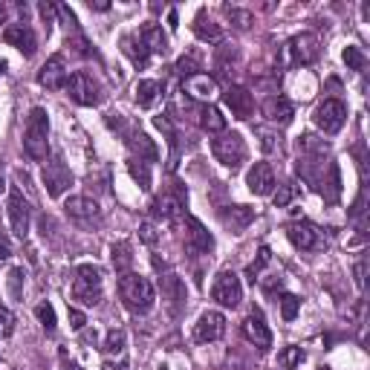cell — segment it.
<instances>
[{
	"instance_id": "44",
	"label": "cell",
	"mask_w": 370,
	"mask_h": 370,
	"mask_svg": "<svg viewBox=\"0 0 370 370\" xmlns=\"http://www.w3.org/2000/svg\"><path fill=\"white\" fill-rule=\"evenodd\" d=\"M160 238H162V235H160V231H157V226H153L151 220L139 226V240H142V243H148V246H157V243H160Z\"/></svg>"
},
{
	"instance_id": "53",
	"label": "cell",
	"mask_w": 370,
	"mask_h": 370,
	"mask_svg": "<svg viewBox=\"0 0 370 370\" xmlns=\"http://www.w3.org/2000/svg\"><path fill=\"white\" fill-rule=\"evenodd\" d=\"M90 9H95V12H107V9H110V3H105V0H99V3H93V0H90Z\"/></svg>"
},
{
	"instance_id": "23",
	"label": "cell",
	"mask_w": 370,
	"mask_h": 370,
	"mask_svg": "<svg viewBox=\"0 0 370 370\" xmlns=\"http://www.w3.org/2000/svg\"><path fill=\"white\" fill-rule=\"evenodd\" d=\"M255 220V211L246 208V206H229V208H220V223L226 229H231L235 235H240L243 229H249V223Z\"/></svg>"
},
{
	"instance_id": "10",
	"label": "cell",
	"mask_w": 370,
	"mask_h": 370,
	"mask_svg": "<svg viewBox=\"0 0 370 370\" xmlns=\"http://www.w3.org/2000/svg\"><path fill=\"white\" fill-rule=\"evenodd\" d=\"M41 180H44V188H47L49 197H61V194L72 185V171L67 168V162L61 157H52L41 171Z\"/></svg>"
},
{
	"instance_id": "30",
	"label": "cell",
	"mask_w": 370,
	"mask_h": 370,
	"mask_svg": "<svg viewBox=\"0 0 370 370\" xmlns=\"http://www.w3.org/2000/svg\"><path fill=\"white\" fill-rule=\"evenodd\" d=\"M200 125H203V130H208V133H223V130H226L223 113H220L217 107H214V105L200 107Z\"/></svg>"
},
{
	"instance_id": "6",
	"label": "cell",
	"mask_w": 370,
	"mask_h": 370,
	"mask_svg": "<svg viewBox=\"0 0 370 370\" xmlns=\"http://www.w3.org/2000/svg\"><path fill=\"white\" fill-rule=\"evenodd\" d=\"M64 211H67V217L75 226H82V229H99L102 220H105L99 203L90 200V197H70L64 203Z\"/></svg>"
},
{
	"instance_id": "41",
	"label": "cell",
	"mask_w": 370,
	"mask_h": 370,
	"mask_svg": "<svg viewBox=\"0 0 370 370\" xmlns=\"http://www.w3.org/2000/svg\"><path fill=\"white\" fill-rule=\"evenodd\" d=\"M35 316H38V321H41V327L47 330V333H52L55 330V309H52V304H38L35 307Z\"/></svg>"
},
{
	"instance_id": "25",
	"label": "cell",
	"mask_w": 370,
	"mask_h": 370,
	"mask_svg": "<svg viewBox=\"0 0 370 370\" xmlns=\"http://www.w3.org/2000/svg\"><path fill=\"white\" fill-rule=\"evenodd\" d=\"M162 295H165V301L171 307V313L177 316L183 309V304H185V284L177 275H165L162 278Z\"/></svg>"
},
{
	"instance_id": "26",
	"label": "cell",
	"mask_w": 370,
	"mask_h": 370,
	"mask_svg": "<svg viewBox=\"0 0 370 370\" xmlns=\"http://www.w3.org/2000/svg\"><path fill=\"white\" fill-rule=\"evenodd\" d=\"M263 116L275 125H286V122H292L295 110H292V105L286 99H281V95H272V99L263 102Z\"/></svg>"
},
{
	"instance_id": "17",
	"label": "cell",
	"mask_w": 370,
	"mask_h": 370,
	"mask_svg": "<svg viewBox=\"0 0 370 370\" xmlns=\"http://www.w3.org/2000/svg\"><path fill=\"white\" fill-rule=\"evenodd\" d=\"M67 64H64V55H52L49 61L38 70V84L47 87V90H61L67 87Z\"/></svg>"
},
{
	"instance_id": "9",
	"label": "cell",
	"mask_w": 370,
	"mask_h": 370,
	"mask_svg": "<svg viewBox=\"0 0 370 370\" xmlns=\"http://www.w3.org/2000/svg\"><path fill=\"white\" fill-rule=\"evenodd\" d=\"M6 208H9V220H12V231L17 238H26L29 235V223H32V206L29 200L21 194V188H9V200H6Z\"/></svg>"
},
{
	"instance_id": "27",
	"label": "cell",
	"mask_w": 370,
	"mask_h": 370,
	"mask_svg": "<svg viewBox=\"0 0 370 370\" xmlns=\"http://www.w3.org/2000/svg\"><path fill=\"white\" fill-rule=\"evenodd\" d=\"M139 38L145 41L148 52H153V55H165V52H168V35L162 32V26L148 24V26L139 32Z\"/></svg>"
},
{
	"instance_id": "55",
	"label": "cell",
	"mask_w": 370,
	"mask_h": 370,
	"mask_svg": "<svg viewBox=\"0 0 370 370\" xmlns=\"http://www.w3.org/2000/svg\"><path fill=\"white\" fill-rule=\"evenodd\" d=\"M61 370H84V367H82V364H75V362H67V359H64Z\"/></svg>"
},
{
	"instance_id": "2",
	"label": "cell",
	"mask_w": 370,
	"mask_h": 370,
	"mask_svg": "<svg viewBox=\"0 0 370 370\" xmlns=\"http://www.w3.org/2000/svg\"><path fill=\"white\" fill-rule=\"evenodd\" d=\"M24 151L26 157L41 162L49 153V116L44 107H32L26 116V130H24Z\"/></svg>"
},
{
	"instance_id": "19",
	"label": "cell",
	"mask_w": 370,
	"mask_h": 370,
	"mask_svg": "<svg viewBox=\"0 0 370 370\" xmlns=\"http://www.w3.org/2000/svg\"><path fill=\"white\" fill-rule=\"evenodd\" d=\"M3 41L9 47H15L17 52H24L26 58H32L35 49H38V38H35L32 26H26V24H12V26H6L3 29Z\"/></svg>"
},
{
	"instance_id": "40",
	"label": "cell",
	"mask_w": 370,
	"mask_h": 370,
	"mask_svg": "<svg viewBox=\"0 0 370 370\" xmlns=\"http://www.w3.org/2000/svg\"><path fill=\"white\" fill-rule=\"evenodd\" d=\"M226 15H229V21L235 24V29H249L252 24H255V17H252V12H246V9H231V6H226Z\"/></svg>"
},
{
	"instance_id": "51",
	"label": "cell",
	"mask_w": 370,
	"mask_h": 370,
	"mask_svg": "<svg viewBox=\"0 0 370 370\" xmlns=\"http://www.w3.org/2000/svg\"><path fill=\"white\" fill-rule=\"evenodd\" d=\"M12 255V243H9V238L0 231V261H6Z\"/></svg>"
},
{
	"instance_id": "29",
	"label": "cell",
	"mask_w": 370,
	"mask_h": 370,
	"mask_svg": "<svg viewBox=\"0 0 370 370\" xmlns=\"http://www.w3.org/2000/svg\"><path fill=\"white\" fill-rule=\"evenodd\" d=\"M194 35L200 38V41H220V26L211 21V17H206V12H200L197 17H194Z\"/></svg>"
},
{
	"instance_id": "48",
	"label": "cell",
	"mask_w": 370,
	"mask_h": 370,
	"mask_svg": "<svg viewBox=\"0 0 370 370\" xmlns=\"http://www.w3.org/2000/svg\"><path fill=\"white\" fill-rule=\"evenodd\" d=\"M197 67H200V64H197V58H191V55H188V58L183 55L180 61H177V72H183L185 79H188V75H194V72H197Z\"/></svg>"
},
{
	"instance_id": "49",
	"label": "cell",
	"mask_w": 370,
	"mask_h": 370,
	"mask_svg": "<svg viewBox=\"0 0 370 370\" xmlns=\"http://www.w3.org/2000/svg\"><path fill=\"white\" fill-rule=\"evenodd\" d=\"M353 275H356V286L364 289V275H367V258H362L356 266H353Z\"/></svg>"
},
{
	"instance_id": "18",
	"label": "cell",
	"mask_w": 370,
	"mask_h": 370,
	"mask_svg": "<svg viewBox=\"0 0 370 370\" xmlns=\"http://www.w3.org/2000/svg\"><path fill=\"white\" fill-rule=\"evenodd\" d=\"M183 93L191 95V99L208 105L214 95H217V79H211L208 72H194V75H188V79L183 82Z\"/></svg>"
},
{
	"instance_id": "36",
	"label": "cell",
	"mask_w": 370,
	"mask_h": 370,
	"mask_svg": "<svg viewBox=\"0 0 370 370\" xmlns=\"http://www.w3.org/2000/svg\"><path fill=\"white\" fill-rule=\"evenodd\" d=\"M269 261H272L269 246H261V249H258V261H252V263H249V269H246V275H249V281H252V284L258 281L261 269H263V266H269Z\"/></svg>"
},
{
	"instance_id": "13",
	"label": "cell",
	"mask_w": 370,
	"mask_h": 370,
	"mask_svg": "<svg viewBox=\"0 0 370 370\" xmlns=\"http://www.w3.org/2000/svg\"><path fill=\"white\" fill-rule=\"evenodd\" d=\"M286 52H289L292 64H313L321 55V47H318V38L313 32H301L286 44Z\"/></svg>"
},
{
	"instance_id": "11",
	"label": "cell",
	"mask_w": 370,
	"mask_h": 370,
	"mask_svg": "<svg viewBox=\"0 0 370 370\" xmlns=\"http://www.w3.org/2000/svg\"><path fill=\"white\" fill-rule=\"evenodd\" d=\"M286 238L289 243L301 249V252H313V249H321L324 246V238H321V231L313 226V223H307V220H292L286 223Z\"/></svg>"
},
{
	"instance_id": "54",
	"label": "cell",
	"mask_w": 370,
	"mask_h": 370,
	"mask_svg": "<svg viewBox=\"0 0 370 370\" xmlns=\"http://www.w3.org/2000/svg\"><path fill=\"white\" fill-rule=\"evenodd\" d=\"M168 26H171V29H177V9H171V12H168Z\"/></svg>"
},
{
	"instance_id": "50",
	"label": "cell",
	"mask_w": 370,
	"mask_h": 370,
	"mask_svg": "<svg viewBox=\"0 0 370 370\" xmlns=\"http://www.w3.org/2000/svg\"><path fill=\"white\" fill-rule=\"evenodd\" d=\"M70 324H72V330H84V324H87L84 313H79V309H70Z\"/></svg>"
},
{
	"instance_id": "4",
	"label": "cell",
	"mask_w": 370,
	"mask_h": 370,
	"mask_svg": "<svg viewBox=\"0 0 370 370\" xmlns=\"http://www.w3.org/2000/svg\"><path fill=\"white\" fill-rule=\"evenodd\" d=\"M211 153H214V160H217L220 165H226V168H231V171H238V168L246 162V157H249V148H246V142H243L240 133L223 130V133H217V136L211 139Z\"/></svg>"
},
{
	"instance_id": "33",
	"label": "cell",
	"mask_w": 370,
	"mask_h": 370,
	"mask_svg": "<svg viewBox=\"0 0 370 370\" xmlns=\"http://www.w3.org/2000/svg\"><path fill=\"white\" fill-rule=\"evenodd\" d=\"M157 128L165 130L168 145H171V168H177V148H180V142H177V130H174V125H171L168 116H157Z\"/></svg>"
},
{
	"instance_id": "43",
	"label": "cell",
	"mask_w": 370,
	"mask_h": 370,
	"mask_svg": "<svg viewBox=\"0 0 370 370\" xmlns=\"http://www.w3.org/2000/svg\"><path fill=\"white\" fill-rule=\"evenodd\" d=\"M9 295L12 298H21L24 295V269L21 266L9 272Z\"/></svg>"
},
{
	"instance_id": "42",
	"label": "cell",
	"mask_w": 370,
	"mask_h": 370,
	"mask_svg": "<svg viewBox=\"0 0 370 370\" xmlns=\"http://www.w3.org/2000/svg\"><path fill=\"white\" fill-rule=\"evenodd\" d=\"M255 133L261 136V148H263L266 153H275V151L281 148V136H278V133H272V130H266V128H255Z\"/></svg>"
},
{
	"instance_id": "34",
	"label": "cell",
	"mask_w": 370,
	"mask_h": 370,
	"mask_svg": "<svg viewBox=\"0 0 370 370\" xmlns=\"http://www.w3.org/2000/svg\"><path fill=\"white\" fill-rule=\"evenodd\" d=\"M128 171H130V177L139 183V188L142 191H148L151 188V165L148 162H139V160H130L128 162Z\"/></svg>"
},
{
	"instance_id": "35",
	"label": "cell",
	"mask_w": 370,
	"mask_h": 370,
	"mask_svg": "<svg viewBox=\"0 0 370 370\" xmlns=\"http://www.w3.org/2000/svg\"><path fill=\"white\" fill-rule=\"evenodd\" d=\"M102 350L107 356H122L125 353V330H110L107 333V339H105V344H102Z\"/></svg>"
},
{
	"instance_id": "5",
	"label": "cell",
	"mask_w": 370,
	"mask_h": 370,
	"mask_svg": "<svg viewBox=\"0 0 370 370\" xmlns=\"http://www.w3.org/2000/svg\"><path fill=\"white\" fill-rule=\"evenodd\" d=\"M185 203H188V191L180 183H174V191L162 194V197H157L151 203V214L157 220H162V223H174V220L183 217Z\"/></svg>"
},
{
	"instance_id": "8",
	"label": "cell",
	"mask_w": 370,
	"mask_h": 370,
	"mask_svg": "<svg viewBox=\"0 0 370 370\" xmlns=\"http://www.w3.org/2000/svg\"><path fill=\"white\" fill-rule=\"evenodd\" d=\"M313 122H316L318 130H324L330 136L339 133L344 128V122H347V107H344V102H339V99H324L316 107V113H313Z\"/></svg>"
},
{
	"instance_id": "37",
	"label": "cell",
	"mask_w": 370,
	"mask_h": 370,
	"mask_svg": "<svg viewBox=\"0 0 370 370\" xmlns=\"http://www.w3.org/2000/svg\"><path fill=\"white\" fill-rule=\"evenodd\" d=\"M298 309H301V298L292 295V292H284V295H281V318L292 321L298 316Z\"/></svg>"
},
{
	"instance_id": "7",
	"label": "cell",
	"mask_w": 370,
	"mask_h": 370,
	"mask_svg": "<svg viewBox=\"0 0 370 370\" xmlns=\"http://www.w3.org/2000/svg\"><path fill=\"white\" fill-rule=\"evenodd\" d=\"M67 95L84 107H93L102 102V87L90 72H72L67 79Z\"/></svg>"
},
{
	"instance_id": "20",
	"label": "cell",
	"mask_w": 370,
	"mask_h": 370,
	"mask_svg": "<svg viewBox=\"0 0 370 370\" xmlns=\"http://www.w3.org/2000/svg\"><path fill=\"white\" fill-rule=\"evenodd\" d=\"M223 102H226V107L231 110V116H235V119H249V116L255 113V99H252V93L246 87L231 84L223 93Z\"/></svg>"
},
{
	"instance_id": "31",
	"label": "cell",
	"mask_w": 370,
	"mask_h": 370,
	"mask_svg": "<svg viewBox=\"0 0 370 370\" xmlns=\"http://www.w3.org/2000/svg\"><path fill=\"white\" fill-rule=\"evenodd\" d=\"M321 194L327 197V203H336L339 200V194H341V174H339V165L336 162H330L327 168V183H321Z\"/></svg>"
},
{
	"instance_id": "14",
	"label": "cell",
	"mask_w": 370,
	"mask_h": 370,
	"mask_svg": "<svg viewBox=\"0 0 370 370\" xmlns=\"http://www.w3.org/2000/svg\"><path fill=\"white\" fill-rule=\"evenodd\" d=\"M223 336H226V316L223 313H214V309H208V313H203L200 321L194 324V341H200V344L220 341Z\"/></svg>"
},
{
	"instance_id": "15",
	"label": "cell",
	"mask_w": 370,
	"mask_h": 370,
	"mask_svg": "<svg viewBox=\"0 0 370 370\" xmlns=\"http://www.w3.org/2000/svg\"><path fill=\"white\" fill-rule=\"evenodd\" d=\"M240 330H243L246 341H252L255 347H261V350H269L272 347V330H269V324H266L261 309H252V313L243 318V327Z\"/></svg>"
},
{
	"instance_id": "12",
	"label": "cell",
	"mask_w": 370,
	"mask_h": 370,
	"mask_svg": "<svg viewBox=\"0 0 370 370\" xmlns=\"http://www.w3.org/2000/svg\"><path fill=\"white\" fill-rule=\"evenodd\" d=\"M211 298L223 304V307H238L243 301V286H240V278L235 275V272H220L217 281H214L211 286Z\"/></svg>"
},
{
	"instance_id": "39",
	"label": "cell",
	"mask_w": 370,
	"mask_h": 370,
	"mask_svg": "<svg viewBox=\"0 0 370 370\" xmlns=\"http://www.w3.org/2000/svg\"><path fill=\"white\" fill-rule=\"evenodd\" d=\"M344 64H347V70L362 72V70L367 67V58H364V52H362L359 47H347V49H344Z\"/></svg>"
},
{
	"instance_id": "16",
	"label": "cell",
	"mask_w": 370,
	"mask_h": 370,
	"mask_svg": "<svg viewBox=\"0 0 370 370\" xmlns=\"http://www.w3.org/2000/svg\"><path fill=\"white\" fill-rule=\"evenodd\" d=\"M185 249L191 255H208L214 249V238L197 217H185Z\"/></svg>"
},
{
	"instance_id": "28",
	"label": "cell",
	"mask_w": 370,
	"mask_h": 370,
	"mask_svg": "<svg viewBox=\"0 0 370 370\" xmlns=\"http://www.w3.org/2000/svg\"><path fill=\"white\" fill-rule=\"evenodd\" d=\"M136 102H139V107H153L157 105V99L162 95V84L160 82H153V79H145L136 84Z\"/></svg>"
},
{
	"instance_id": "56",
	"label": "cell",
	"mask_w": 370,
	"mask_h": 370,
	"mask_svg": "<svg viewBox=\"0 0 370 370\" xmlns=\"http://www.w3.org/2000/svg\"><path fill=\"white\" fill-rule=\"evenodd\" d=\"M3 21H6V6L0 3V24H3Z\"/></svg>"
},
{
	"instance_id": "22",
	"label": "cell",
	"mask_w": 370,
	"mask_h": 370,
	"mask_svg": "<svg viewBox=\"0 0 370 370\" xmlns=\"http://www.w3.org/2000/svg\"><path fill=\"white\" fill-rule=\"evenodd\" d=\"M246 185L255 197H266L275 188V171H272L269 162H255L249 168V177H246Z\"/></svg>"
},
{
	"instance_id": "1",
	"label": "cell",
	"mask_w": 370,
	"mask_h": 370,
	"mask_svg": "<svg viewBox=\"0 0 370 370\" xmlns=\"http://www.w3.org/2000/svg\"><path fill=\"white\" fill-rule=\"evenodd\" d=\"M119 298L133 316L151 313L153 301H157V295H153V284L142 275H136V272H125V275L119 278Z\"/></svg>"
},
{
	"instance_id": "24",
	"label": "cell",
	"mask_w": 370,
	"mask_h": 370,
	"mask_svg": "<svg viewBox=\"0 0 370 370\" xmlns=\"http://www.w3.org/2000/svg\"><path fill=\"white\" fill-rule=\"evenodd\" d=\"M122 52L130 58V64L139 67V70H145L148 61H151V52H148V47H145V41L139 35H122Z\"/></svg>"
},
{
	"instance_id": "47",
	"label": "cell",
	"mask_w": 370,
	"mask_h": 370,
	"mask_svg": "<svg viewBox=\"0 0 370 370\" xmlns=\"http://www.w3.org/2000/svg\"><path fill=\"white\" fill-rule=\"evenodd\" d=\"M67 44L79 52V55H93V49H90V41L82 35V32H72V38H67Z\"/></svg>"
},
{
	"instance_id": "46",
	"label": "cell",
	"mask_w": 370,
	"mask_h": 370,
	"mask_svg": "<svg viewBox=\"0 0 370 370\" xmlns=\"http://www.w3.org/2000/svg\"><path fill=\"white\" fill-rule=\"evenodd\" d=\"M295 194H298L295 185H281L278 194H275V208H286V206L292 203V197H295Z\"/></svg>"
},
{
	"instance_id": "38",
	"label": "cell",
	"mask_w": 370,
	"mask_h": 370,
	"mask_svg": "<svg viewBox=\"0 0 370 370\" xmlns=\"http://www.w3.org/2000/svg\"><path fill=\"white\" fill-rule=\"evenodd\" d=\"M301 362H304V350L301 347H286V350H281V356H278V364L284 370H295Z\"/></svg>"
},
{
	"instance_id": "58",
	"label": "cell",
	"mask_w": 370,
	"mask_h": 370,
	"mask_svg": "<svg viewBox=\"0 0 370 370\" xmlns=\"http://www.w3.org/2000/svg\"><path fill=\"white\" fill-rule=\"evenodd\" d=\"M162 370H165V367H162Z\"/></svg>"
},
{
	"instance_id": "57",
	"label": "cell",
	"mask_w": 370,
	"mask_h": 370,
	"mask_svg": "<svg viewBox=\"0 0 370 370\" xmlns=\"http://www.w3.org/2000/svg\"><path fill=\"white\" fill-rule=\"evenodd\" d=\"M6 188V180H3V171H0V191H3Z\"/></svg>"
},
{
	"instance_id": "45",
	"label": "cell",
	"mask_w": 370,
	"mask_h": 370,
	"mask_svg": "<svg viewBox=\"0 0 370 370\" xmlns=\"http://www.w3.org/2000/svg\"><path fill=\"white\" fill-rule=\"evenodd\" d=\"M15 333V316L6 307H0V339H9Z\"/></svg>"
},
{
	"instance_id": "32",
	"label": "cell",
	"mask_w": 370,
	"mask_h": 370,
	"mask_svg": "<svg viewBox=\"0 0 370 370\" xmlns=\"http://www.w3.org/2000/svg\"><path fill=\"white\" fill-rule=\"evenodd\" d=\"M113 266H116V272H130V266H133V249H130V243H113Z\"/></svg>"
},
{
	"instance_id": "3",
	"label": "cell",
	"mask_w": 370,
	"mask_h": 370,
	"mask_svg": "<svg viewBox=\"0 0 370 370\" xmlns=\"http://www.w3.org/2000/svg\"><path fill=\"white\" fill-rule=\"evenodd\" d=\"M102 269L99 266H90L82 263L75 269V278H72V301H79L82 307H95L102 301Z\"/></svg>"
},
{
	"instance_id": "21",
	"label": "cell",
	"mask_w": 370,
	"mask_h": 370,
	"mask_svg": "<svg viewBox=\"0 0 370 370\" xmlns=\"http://www.w3.org/2000/svg\"><path fill=\"white\" fill-rule=\"evenodd\" d=\"M125 142H128V148H130V153H133V160H139V162H157V157H160V151H157V145H153V139L151 136H145L142 130H125Z\"/></svg>"
},
{
	"instance_id": "52",
	"label": "cell",
	"mask_w": 370,
	"mask_h": 370,
	"mask_svg": "<svg viewBox=\"0 0 370 370\" xmlns=\"http://www.w3.org/2000/svg\"><path fill=\"white\" fill-rule=\"evenodd\" d=\"M102 370H128V362H125V359H122V362H110V359H107V362L102 364Z\"/></svg>"
}]
</instances>
